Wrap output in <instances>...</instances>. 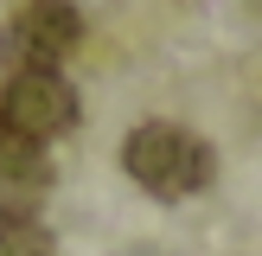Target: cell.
Here are the masks:
<instances>
[{
	"label": "cell",
	"mask_w": 262,
	"mask_h": 256,
	"mask_svg": "<svg viewBox=\"0 0 262 256\" xmlns=\"http://www.w3.org/2000/svg\"><path fill=\"white\" fill-rule=\"evenodd\" d=\"M122 166H128V179H135L141 192H154V199L173 205V199H192V192L211 186L217 154H211L205 135H192V128H179V122H141L135 135L122 141Z\"/></svg>",
	"instance_id": "cell-1"
},
{
	"label": "cell",
	"mask_w": 262,
	"mask_h": 256,
	"mask_svg": "<svg viewBox=\"0 0 262 256\" xmlns=\"http://www.w3.org/2000/svg\"><path fill=\"white\" fill-rule=\"evenodd\" d=\"M77 38H83V13H77L71 0H26V7H13V19L0 26V71L7 77L58 71L77 51Z\"/></svg>",
	"instance_id": "cell-2"
},
{
	"label": "cell",
	"mask_w": 262,
	"mask_h": 256,
	"mask_svg": "<svg viewBox=\"0 0 262 256\" xmlns=\"http://www.w3.org/2000/svg\"><path fill=\"white\" fill-rule=\"evenodd\" d=\"M77 128V90L64 83V71H19L0 90V135L51 147L58 135Z\"/></svg>",
	"instance_id": "cell-3"
},
{
	"label": "cell",
	"mask_w": 262,
	"mask_h": 256,
	"mask_svg": "<svg viewBox=\"0 0 262 256\" xmlns=\"http://www.w3.org/2000/svg\"><path fill=\"white\" fill-rule=\"evenodd\" d=\"M45 192H51L45 147L0 135V224H32L38 205H45Z\"/></svg>",
	"instance_id": "cell-4"
},
{
	"label": "cell",
	"mask_w": 262,
	"mask_h": 256,
	"mask_svg": "<svg viewBox=\"0 0 262 256\" xmlns=\"http://www.w3.org/2000/svg\"><path fill=\"white\" fill-rule=\"evenodd\" d=\"M0 256H58V243L38 218L32 224H0Z\"/></svg>",
	"instance_id": "cell-5"
}]
</instances>
